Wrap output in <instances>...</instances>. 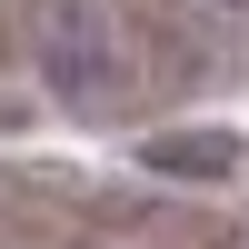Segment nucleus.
I'll list each match as a JSON object with an SVG mask.
<instances>
[{
    "label": "nucleus",
    "instance_id": "obj_1",
    "mask_svg": "<svg viewBox=\"0 0 249 249\" xmlns=\"http://www.w3.org/2000/svg\"><path fill=\"white\" fill-rule=\"evenodd\" d=\"M140 160H150V170H199V179H230V170H239V140H230V130H170V140H150Z\"/></svg>",
    "mask_w": 249,
    "mask_h": 249
}]
</instances>
